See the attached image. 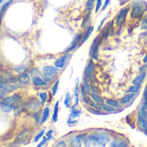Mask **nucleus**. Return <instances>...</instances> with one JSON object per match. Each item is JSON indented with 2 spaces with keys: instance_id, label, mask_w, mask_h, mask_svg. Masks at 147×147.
<instances>
[{
  "instance_id": "ddd939ff",
  "label": "nucleus",
  "mask_w": 147,
  "mask_h": 147,
  "mask_svg": "<svg viewBox=\"0 0 147 147\" xmlns=\"http://www.w3.org/2000/svg\"><path fill=\"white\" fill-rule=\"evenodd\" d=\"M32 82L35 86L36 87H42V86H46L47 85V82H45V80L42 79L41 77L39 76H35L33 79H32Z\"/></svg>"
},
{
  "instance_id": "f704fd0d",
  "label": "nucleus",
  "mask_w": 147,
  "mask_h": 147,
  "mask_svg": "<svg viewBox=\"0 0 147 147\" xmlns=\"http://www.w3.org/2000/svg\"><path fill=\"white\" fill-rule=\"evenodd\" d=\"M48 140H49V138H48L47 137H44V138H43V139H42V142H41V143H40V144H39L37 146H38V147H41V146H42L43 144H46V142H47Z\"/></svg>"
},
{
  "instance_id": "cd10ccee",
  "label": "nucleus",
  "mask_w": 147,
  "mask_h": 147,
  "mask_svg": "<svg viewBox=\"0 0 147 147\" xmlns=\"http://www.w3.org/2000/svg\"><path fill=\"white\" fill-rule=\"evenodd\" d=\"M72 101V98L70 96V94L69 92H67L66 94V96H65V100H64V105L66 107H70V103Z\"/></svg>"
},
{
  "instance_id": "c9c22d12",
  "label": "nucleus",
  "mask_w": 147,
  "mask_h": 147,
  "mask_svg": "<svg viewBox=\"0 0 147 147\" xmlns=\"http://www.w3.org/2000/svg\"><path fill=\"white\" fill-rule=\"evenodd\" d=\"M109 3H110V0H106L105 1V4L102 5V7H101V10L102 11H105L106 10V8L107 7V5H109Z\"/></svg>"
},
{
  "instance_id": "2eb2a0df",
  "label": "nucleus",
  "mask_w": 147,
  "mask_h": 147,
  "mask_svg": "<svg viewBox=\"0 0 147 147\" xmlns=\"http://www.w3.org/2000/svg\"><path fill=\"white\" fill-rule=\"evenodd\" d=\"M76 105H74L72 107V111L69 114V118L70 119H76L78 117H80V115L82 114V111L81 110H76Z\"/></svg>"
},
{
  "instance_id": "f03ea898",
  "label": "nucleus",
  "mask_w": 147,
  "mask_h": 147,
  "mask_svg": "<svg viewBox=\"0 0 147 147\" xmlns=\"http://www.w3.org/2000/svg\"><path fill=\"white\" fill-rule=\"evenodd\" d=\"M93 144L94 145H100L106 146L107 143L110 142V135L104 131H96L92 134Z\"/></svg>"
},
{
  "instance_id": "c85d7f7f",
  "label": "nucleus",
  "mask_w": 147,
  "mask_h": 147,
  "mask_svg": "<svg viewBox=\"0 0 147 147\" xmlns=\"http://www.w3.org/2000/svg\"><path fill=\"white\" fill-rule=\"evenodd\" d=\"M39 97L41 99V101H42V105H44V103L46 102L47 100V98H48V94L46 92H43V93H41L39 94Z\"/></svg>"
},
{
  "instance_id": "4c0bfd02",
  "label": "nucleus",
  "mask_w": 147,
  "mask_h": 147,
  "mask_svg": "<svg viewBox=\"0 0 147 147\" xmlns=\"http://www.w3.org/2000/svg\"><path fill=\"white\" fill-rule=\"evenodd\" d=\"M52 133H53V130H49V131L46 133V137L49 138V140L52 138Z\"/></svg>"
},
{
  "instance_id": "e433bc0d",
  "label": "nucleus",
  "mask_w": 147,
  "mask_h": 147,
  "mask_svg": "<svg viewBox=\"0 0 147 147\" xmlns=\"http://www.w3.org/2000/svg\"><path fill=\"white\" fill-rule=\"evenodd\" d=\"M91 91H92V93H94V94H99V90L96 88V87H94V86H93V85H91Z\"/></svg>"
},
{
  "instance_id": "393cba45",
  "label": "nucleus",
  "mask_w": 147,
  "mask_h": 147,
  "mask_svg": "<svg viewBox=\"0 0 147 147\" xmlns=\"http://www.w3.org/2000/svg\"><path fill=\"white\" fill-rule=\"evenodd\" d=\"M78 89H79V80L77 79L76 84V88H75V105H78L79 103V94H78Z\"/></svg>"
},
{
  "instance_id": "f3484780",
  "label": "nucleus",
  "mask_w": 147,
  "mask_h": 147,
  "mask_svg": "<svg viewBox=\"0 0 147 147\" xmlns=\"http://www.w3.org/2000/svg\"><path fill=\"white\" fill-rule=\"evenodd\" d=\"M82 85H83V87H84L87 94L88 95H90L91 93H92V91H91V85L88 82V79L86 76H83V82H82Z\"/></svg>"
},
{
  "instance_id": "a19ab883",
  "label": "nucleus",
  "mask_w": 147,
  "mask_h": 147,
  "mask_svg": "<svg viewBox=\"0 0 147 147\" xmlns=\"http://www.w3.org/2000/svg\"><path fill=\"white\" fill-rule=\"evenodd\" d=\"M143 62L144 63H147V54L145 55V56L144 57V59H143Z\"/></svg>"
},
{
  "instance_id": "dca6fc26",
  "label": "nucleus",
  "mask_w": 147,
  "mask_h": 147,
  "mask_svg": "<svg viewBox=\"0 0 147 147\" xmlns=\"http://www.w3.org/2000/svg\"><path fill=\"white\" fill-rule=\"evenodd\" d=\"M91 98H92V100H94V101H95L96 103H98V104H100V105H103L104 104V99L101 97V96H100L98 94H94V93H91V94L89 95Z\"/></svg>"
},
{
  "instance_id": "412c9836",
  "label": "nucleus",
  "mask_w": 147,
  "mask_h": 147,
  "mask_svg": "<svg viewBox=\"0 0 147 147\" xmlns=\"http://www.w3.org/2000/svg\"><path fill=\"white\" fill-rule=\"evenodd\" d=\"M14 107L11 106V105H8V104H5V103H3V102H0V108L1 110L5 113H10L12 109H13Z\"/></svg>"
},
{
  "instance_id": "a211bd4d",
  "label": "nucleus",
  "mask_w": 147,
  "mask_h": 147,
  "mask_svg": "<svg viewBox=\"0 0 147 147\" xmlns=\"http://www.w3.org/2000/svg\"><path fill=\"white\" fill-rule=\"evenodd\" d=\"M94 2H95V0H88L87 1L86 5H85V11L87 13H91L94 5Z\"/></svg>"
},
{
  "instance_id": "f257e3e1",
  "label": "nucleus",
  "mask_w": 147,
  "mask_h": 147,
  "mask_svg": "<svg viewBox=\"0 0 147 147\" xmlns=\"http://www.w3.org/2000/svg\"><path fill=\"white\" fill-rule=\"evenodd\" d=\"M147 11V4L142 0H136L131 5V17L134 19H138L142 18L144 12Z\"/></svg>"
},
{
  "instance_id": "39448f33",
  "label": "nucleus",
  "mask_w": 147,
  "mask_h": 147,
  "mask_svg": "<svg viewBox=\"0 0 147 147\" xmlns=\"http://www.w3.org/2000/svg\"><path fill=\"white\" fill-rule=\"evenodd\" d=\"M23 98L19 95V94H13L12 96H10V97H6V98H4L3 99V103H5V104H8V105H11L12 107H14L16 104L19 103L20 101H22Z\"/></svg>"
},
{
  "instance_id": "7c9ffc66",
  "label": "nucleus",
  "mask_w": 147,
  "mask_h": 147,
  "mask_svg": "<svg viewBox=\"0 0 147 147\" xmlns=\"http://www.w3.org/2000/svg\"><path fill=\"white\" fill-rule=\"evenodd\" d=\"M101 7H102V0H97L95 5V13H97Z\"/></svg>"
},
{
  "instance_id": "72a5a7b5",
  "label": "nucleus",
  "mask_w": 147,
  "mask_h": 147,
  "mask_svg": "<svg viewBox=\"0 0 147 147\" xmlns=\"http://www.w3.org/2000/svg\"><path fill=\"white\" fill-rule=\"evenodd\" d=\"M43 134H44V131L42 130V131H40V132H39V133H38V134H37L36 137H35V138H34V141H35V142H37V141H38V140H39V139H40V138H41L42 136H43Z\"/></svg>"
},
{
  "instance_id": "aec40b11",
  "label": "nucleus",
  "mask_w": 147,
  "mask_h": 147,
  "mask_svg": "<svg viewBox=\"0 0 147 147\" xmlns=\"http://www.w3.org/2000/svg\"><path fill=\"white\" fill-rule=\"evenodd\" d=\"M106 104L110 105V106H112V107H113L115 108H119L120 106H121V104H120L119 101L115 100H113V99H107L106 100Z\"/></svg>"
},
{
  "instance_id": "f8f14e48",
  "label": "nucleus",
  "mask_w": 147,
  "mask_h": 147,
  "mask_svg": "<svg viewBox=\"0 0 147 147\" xmlns=\"http://www.w3.org/2000/svg\"><path fill=\"white\" fill-rule=\"evenodd\" d=\"M145 76H146V73H145V72H142L141 74H139V76H138L133 80L132 84H133V85H141L142 82L144 81Z\"/></svg>"
},
{
  "instance_id": "7ed1b4c3",
  "label": "nucleus",
  "mask_w": 147,
  "mask_h": 147,
  "mask_svg": "<svg viewBox=\"0 0 147 147\" xmlns=\"http://www.w3.org/2000/svg\"><path fill=\"white\" fill-rule=\"evenodd\" d=\"M59 70L58 67H52V66H45L42 68V74L44 76V80L46 82H50L53 78L57 76Z\"/></svg>"
},
{
  "instance_id": "5701e85b",
  "label": "nucleus",
  "mask_w": 147,
  "mask_h": 147,
  "mask_svg": "<svg viewBox=\"0 0 147 147\" xmlns=\"http://www.w3.org/2000/svg\"><path fill=\"white\" fill-rule=\"evenodd\" d=\"M18 82H20L24 84H29L30 82V76L28 75L24 74V75H21L18 77Z\"/></svg>"
},
{
  "instance_id": "20e7f679",
  "label": "nucleus",
  "mask_w": 147,
  "mask_h": 147,
  "mask_svg": "<svg viewBox=\"0 0 147 147\" xmlns=\"http://www.w3.org/2000/svg\"><path fill=\"white\" fill-rule=\"evenodd\" d=\"M128 12H129V8L128 7L123 8L122 10L119 11V12L118 13V15L116 17V25L117 26H121L125 22Z\"/></svg>"
},
{
  "instance_id": "473e14b6",
  "label": "nucleus",
  "mask_w": 147,
  "mask_h": 147,
  "mask_svg": "<svg viewBox=\"0 0 147 147\" xmlns=\"http://www.w3.org/2000/svg\"><path fill=\"white\" fill-rule=\"evenodd\" d=\"M55 146H57V147H63L64 146L65 147V146H67V144L64 140H60L55 144Z\"/></svg>"
},
{
  "instance_id": "2f4dec72",
  "label": "nucleus",
  "mask_w": 147,
  "mask_h": 147,
  "mask_svg": "<svg viewBox=\"0 0 147 147\" xmlns=\"http://www.w3.org/2000/svg\"><path fill=\"white\" fill-rule=\"evenodd\" d=\"M59 81H56V82L54 84V86H53V88H52V94H53V95H55L56 94V92H57V90H58V86H59Z\"/></svg>"
},
{
  "instance_id": "a878e982",
  "label": "nucleus",
  "mask_w": 147,
  "mask_h": 147,
  "mask_svg": "<svg viewBox=\"0 0 147 147\" xmlns=\"http://www.w3.org/2000/svg\"><path fill=\"white\" fill-rule=\"evenodd\" d=\"M49 112H50V109H49V107H45V108H44L43 113H42V121H41V123H42V124H43L44 122H46V120L48 119L49 115Z\"/></svg>"
},
{
  "instance_id": "0eeeda50",
  "label": "nucleus",
  "mask_w": 147,
  "mask_h": 147,
  "mask_svg": "<svg viewBox=\"0 0 147 147\" xmlns=\"http://www.w3.org/2000/svg\"><path fill=\"white\" fill-rule=\"evenodd\" d=\"M70 56L69 54H66L64 55H62L61 57H60L59 59H57L56 61H55V67H58V68H62L64 67L65 64H66V61H67V58Z\"/></svg>"
},
{
  "instance_id": "ea45409f",
  "label": "nucleus",
  "mask_w": 147,
  "mask_h": 147,
  "mask_svg": "<svg viewBox=\"0 0 147 147\" xmlns=\"http://www.w3.org/2000/svg\"><path fill=\"white\" fill-rule=\"evenodd\" d=\"M144 100H147V85L144 88Z\"/></svg>"
},
{
  "instance_id": "423d86ee",
  "label": "nucleus",
  "mask_w": 147,
  "mask_h": 147,
  "mask_svg": "<svg viewBox=\"0 0 147 147\" xmlns=\"http://www.w3.org/2000/svg\"><path fill=\"white\" fill-rule=\"evenodd\" d=\"M82 39V33H80V34H78L75 38H74V40L72 41L70 46H69L67 49H66L65 52H66V53H68V52L72 51L73 49H75L78 48V46H79V44H80Z\"/></svg>"
},
{
  "instance_id": "c756f323",
  "label": "nucleus",
  "mask_w": 147,
  "mask_h": 147,
  "mask_svg": "<svg viewBox=\"0 0 147 147\" xmlns=\"http://www.w3.org/2000/svg\"><path fill=\"white\" fill-rule=\"evenodd\" d=\"M90 13H87V15H86V17L84 18V19H83V22H82V29H84L86 26H87V24H88V23L89 22V20H90Z\"/></svg>"
},
{
  "instance_id": "1a4fd4ad",
  "label": "nucleus",
  "mask_w": 147,
  "mask_h": 147,
  "mask_svg": "<svg viewBox=\"0 0 147 147\" xmlns=\"http://www.w3.org/2000/svg\"><path fill=\"white\" fill-rule=\"evenodd\" d=\"M110 146H113V147H125V146H127L128 144H126V142L123 139H120V138H114L109 144Z\"/></svg>"
},
{
  "instance_id": "37998d69",
  "label": "nucleus",
  "mask_w": 147,
  "mask_h": 147,
  "mask_svg": "<svg viewBox=\"0 0 147 147\" xmlns=\"http://www.w3.org/2000/svg\"><path fill=\"white\" fill-rule=\"evenodd\" d=\"M119 1H120V2H122V1H123V0H119ZM124 1L125 2V0H124Z\"/></svg>"
},
{
  "instance_id": "4be33fe9",
  "label": "nucleus",
  "mask_w": 147,
  "mask_h": 147,
  "mask_svg": "<svg viewBox=\"0 0 147 147\" xmlns=\"http://www.w3.org/2000/svg\"><path fill=\"white\" fill-rule=\"evenodd\" d=\"M82 144H84V146H91L92 143H93V139H92V134L87 135L82 140Z\"/></svg>"
},
{
  "instance_id": "58836bf2",
  "label": "nucleus",
  "mask_w": 147,
  "mask_h": 147,
  "mask_svg": "<svg viewBox=\"0 0 147 147\" xmlns=\"http://www.w3.org/2000/svg\"><path fill=\"white\" fill-rule=\"evenodd\" d=\"M108 18V15H107L104 18H103V20L101 21V23H100V27H99V29H98V30H101V28H102V26H103V24H104V22L106 21V19Z\"/></svg>"
},
{
  "instance_id": "6e6552de",
  "label": "nucleus",
  "mask_w": 147,
  "mask_h": 147,
  "mask_svg": "<svg viewBox=\"0 0 147 147\" xmlns=\"http://www.w3.org/2000/svg\"><path fill=\"white\" fill-rule=\"evenodd\" d=\"M68 141H69L70 145H72V146H82V142L78 135L71 136L70 138H68Z\"/></svg>"
},
{
  "instance_id": "9d476101",
  "label": "nucleus",
  "mask_w": 147,
  "mask_h": 147,
  "mask_svg": "<svg viewBox=\"0 0 147 147\" xmlns=\"http://www.w3.org/2000/svg\"><path fill=\"white\" fill-rule=\"evenodd\" d=\"M138 123L140 125V127L142 128V130H147V119L143 118V116L141 115V113L138 112Z\"/></svg>"
},
{
  "instance_id": "4468645a",
  "label": "nucleus",
  "mask_w": 147,
  "mask_h": 147,
  "mask_svg": "<svg viewBox=\"0 0 147 147\" xmlns=\"http://www.w3.org/2000/svg\"><path fill=\"white\" fill-rule=\"evenodd\" d=\"M93 30H94V26H89L88 27V30H87V32H86V34H85V36L82 37V41H81V42H80V44H79V46H78V48L80 47V46H82L88 39V37L91 36V34H92V32H93Z\"/></svg>"
},
{
  "instance_id": "79ce46f5",
  "label": "nucleus",
  "mask_w": 147,
  "mask_h": 147,
  "mask_svg": "<svg viewBox=\"0 0 147 147\" xmlns=\"http://www.w3.org/2000/svg\"><path fill=\"white\" fill-rule=\"evenodd\" d=\"M3 2V0H0V5H1V3Z\"/></svg>"
},
{
  "instance_id": "9b49d317",
  "label": "nucleus",
  "mask_w": 147,
  "mask_h": 147,
  "mask_svg": "<svg viewBox=\"0 0 147 147\" xmlns=\"http://www.w3.org/2000/svg\"><path fill=\"white\" fill-rule=\"evenodd\" d=\"M135 97V94H125L124 97H122L120 100H119V102L121 105H126L128 103H130L131 101V100Z\"/></svg>"
},
{
  "instance_id": "b1692460",
  "label": "nucleus",
  "mask_w": 147,
  "mask_h": 147,
  "mask_svg": "<svg viewBox=\"0 0 147 147\" xmlns=\"http://www.w3.org/2000/svg\"><path fill=\"white\" fill-rule=\"evenodd\" d=\"M140 87L141 85H133V86H131L129 87V88L126 90V92L128 94H137L139 89H140Z\"/></svg>"
},
{
  "instance_id": "bb28decb",
  "label": "nucleus",
  "mask_w": 147,
  "mask_h": 147,
  "mask_svg": "<svg viewBox=\"0 0 147 147\" xmlns=\"http://www.w3.org/2000/svg\"><path fill=\"white\" fill-rule=\"evenodd\" d=\"M101 107H102V110L106 113H113V112H115V109H116L115 107H113L110 105H107V104H106V105L103 104L101 106Z\"/></svg>"
},
{
  "instance_id": "6ab92c4d",
  "label": "nucleus",
  "mask_w": 147,
  "mask_h": 147,
  "mask_svg": "<svg viewBox=\"0 0 147 147\" xmlns=\"http://www.w3.org/2000/svg\"><path fill=\"white\" fill-rule=\"evenodd\" d=\"M58 111H59V101H56L55 107H54L53 115H52V121L53 122H56L58 119Z\"/></svg>"
}]
</instances>
